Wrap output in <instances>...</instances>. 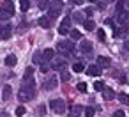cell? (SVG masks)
Listing matches in <instances>:
<instances>
[{
  "label": "cell",
  "instance_id": "5",
  "mask_svg": "<svg viewBox=\"0 0 129 117\" xmlns=\"http://www.w3.org/2000/svg\"><path fill=\"white\" fill-rule=\"evenodd\" d=\"M0 11L6 13L9 18L14 14V4H13V0H6V2H2V6H0Z\"/></svg>",
  "mask_w": 129,
  "mask_h": 117
},
{
  "label": "cell",
  "instance_id": "44",
  "mask_svg": "<svg viewBox=\"0 0 129 117\" xmlns=\"http://www.w3.org/2000/svg\"><path fill=\"white\" fill-rule=\"evenodd\" d=\"M108 2H117V0H108Z\"/></svg>",
  "mask_w": 129,
  "mask_h": 117
},
{
  "label": "cell",
  "instance_id": "15",
  "mask_svg": "<svg viewBox=\"0 0 129 117\" xmlns=\"http://www.w3.org/2000/svg\"><path fill=\"white\" fill-rule=\"evenodd\" d=\"M103 92H104V99H106V101H111V99L115 98V92H113V89H110V87H104Z\"/></svg>",
  "mask_w": 129,
  "mask_h": 117
},
{
  "label": "cell",
  "instance_id": "29",
  "mask_svg": "<svg viewBox=\"0 0 129 117\" xmlns=\"http://www.w3.org/2000/svg\"><path fill=\"white\" fill-rule=\"evenodd\" d=\"M97 37H99L103 43L106 41V34H104V30H103V29H99V30H97Z\"/></svg>",
  "mask_w": 129,
  "mask_h": 117
},
{
  "label": "cell",
  "instance_id": "43",
  "mask_svg": "<svg viewBox=\"0 0 129 117\" xmlns=\"http://www.w3.org/2000/svg\"><path fill=\"white\" fill-rule=\"evenodd\" d=\"M0 117H9V115H7L6 112H2V113H0Z\"/></svg>",
  "mask_w": 129,
  "mask_h": 117
},
{
  "label": "cell",
  "instance_id": "28",
  "mask_svg": "<svg viewBox=\"0 0 129 117\" xmlns=\"http://www.w3.org/2000/svg\"><path fill=\"white\" fill-rule=\"evenodd\" d=\"M58 34H60V36H67V34H69V29L60 25V27H58Z\"/></svg>",
  "mask_w": 129,
  "mask_h": 117
},
{
  "label": "cell",
  "instance_id": "31",
  "mask_svg": "<svg viewBox=\"0 0 129 117\" xmlns=\"http://www.w3.org/2000/svg\"><path fill=\"white\" fill-rule=\"evenodd\" d=\"M69 25H71V18H69V16H66V18L62 20V27H67V29H69Z\"/></svg>",
  "mask_w": 129,
  "mask_h": 117
},
{
  "label": "cell",
  "instance_id": "33",
  "mask_svg": "<svg viewBox=\"0 0 129 117\" xmlns=\"http://www.w3.org/2000/svg\"><path fill=\"white\" fill-rule=\"evenodd\" d=\"M16 115H18V117L25 115V106H18V108H16Z\"/></svg>",
  "mask_w": 129,
  "mask_h": 117
},
{
  "label": "cell",
  "instance_id": "7",
  "mask_svg": "<svg viewBox=\"0 0 129 117\" xmlns=\"http://www.w3.org/2000/svg\"><path fill=\"white\" fill-rule=\"evenodd\" d=\"M87 75H90V76H99V75H101V67H99L97 64H92V66L87 67Z\"/></svg>",
  "mask_w": 129,
  "mask_h": 117
},
{
  "label": "cell",
  "instance_id": "26",
  "mask_svg": "<svg viewBox=\"0 0 129 117\" xmlns=\"http://www.w3.org/2000/svg\"><path fill=\"white\" fill-rule=\"evenodd\" d=\"M76 89H78V90H80V92H87V90H88V85H87V83H85V82H80V83H78V87H76Z\"/></svg>",
  "mask_w": 129,
  "mask_h": 117
},
{
  "label": "cell",
  "instance_id": "9",
  "mask_svg": "<svg viewBox=\"0 0 129 117\" xmlns=\"http://www.w3.org/2000/svg\"><path fill=\"white\" fill-rule=\"evenodd\" d=\"M80 50H81L85 55H88V53L92 52V43H90V41H81V44H80Z\"/></svg>",
  "mask_w": 129,
  "mask_h": 117
},
{
  "label": "cell",
  "instance_id": "36",
  "mask_svg": "<svg viewBox=\"0 0 129 117\" xmlns=\"http://www.w3.org/2000/svg\"><path fill=\"white\" fill-rule=\"evenodd\" d=\"M104 25H108V27H115V25H113V20H111V18L104 20Z\"/></svg>",
  "mask_w": 129,
  "mask_h": 117
},
{
  "label": "cell",
  "instance_id": "2",
  "mask_svg": "<svg viewBox=\"0 0 129 117\" xmlns=\"http://www.w3.org/2000/svg\"><path fill=\"white\" fill-rule=\"evenodd\" d=\"M48 9H50V18H57L64 9V2L62 0H53V2H50Z\"/></svg>",
  "mask_w": 129,
  "mask_h": 117
},
{
  "label": "cell",
  "instance_id": "14",
  "mask_svg": "<svg viewBox=\"0 0 129 117\" xmlns=\"http://www.w3.org/2000/svg\"><path fill=\"white\" fill-rule=\"evenodd\" d=\"M57 83H58V82H57V78H50V80H48V82L43 85V89H46V90H51V89H55V87H57Z\"/></svg>",
  "mask_w": 129,
  "mask_h": 117
},
{
  "label": "cell",
  "instance_id": "16",
  "mask_svg": "<svg viewBox=\"0 0 129 117\" xmlns=\"http://www.w3.org/2000/svg\"><path fill=\"white\" fill-rule=\"evenodd\" d=\"M127 16H129V14L122 9V11H118V13H117V21H118V23H124V21L127 20Z\"/></svg>",
  "mask_w": 129,
  "mask_h": 117
},
{
  "label": "cell",
  "instance_id": "27",
  "mask_svg": "<svg viewBox=\"0 0 129 117\" xmlns=\"http://www.w3.org/2000/svg\"><path fill=\"white\" fill-rule=\"evenodd\" d=\"M83 113H85L87 117H94V113H95V110L88 106V108H85V110H83Z\"/></svg>",
  "mask_w": 129,
  "mask_h": 117
},
{
  "label": "cell",
  "instance_id": "3",
  "mask_svg": "<svg viewBox=\"0 0 129 117\" xmlns=\"http://www.w3.org/2000/svg\"><path fill=\"white\" fill-rule=\"evenodd\" d=\"M34 96H36V89H27V87H23V89L18 92V99H20L21 103H25V101H30Z\"/></svg>",
  "mask_w": 129,
  "mask_h": 117
},
{
  "label": "cell",
  "instance_id": "12",
  "mask_svg": "<svg viewBox=\"0 0 129 117\" xmlns=\"http://www.w3.org/2000/svg\"><path fill=\"white\" fill-rule=\"evenodd\" d=\"M110 64H111V60H110L108 57H103V55L97 57V66H99V67H108Z\"/></svg>",
  "mask_w": 129,
  "mask_h": 117
},
{
  "label": "cell",
  "instance_id": "32",
  "mask_svg": "<svg viewBox=\"0 0 129 117\" xmlns=\"http://www.w3.org/2000/svg\"><path fill=\"white\" fill-rule=\"evenodd\" d=\"M94 89H95V90H103V89H104V83H103V82H95V83H94Z\"/></svg>",
  "mask_w": 129,
  "mask_h": 117
},
{
  "label": "cell",
  "instance_id": "11",
  "mask_svg": "<svg viewBox=\"0 0 129 117\" xmlns=\"http://www.w3.org/2000/svg\"><path fill=\"white\" fill-rule=\"evenodd\" d=\"M53 57H55V52L51 48H46L44 52H41V59H44V60H51Z\"/></svg>",
  "mask_w": 129,
  "mask_h": 117
},
{
  "label": "cell",
  "instance_id": "21",
  "mask_svg": "<svg viewBox=\"0 0 129 117\" xmlns=\"http://www.w3.org/2000/svg\"><path fill=\"white\" fill-rule=\"evenodd\" d=\"M20 9L21 11H28L30 9V2L28 0H20Z\"/></svg>",
  "mask_w": 129,
  "mask_h": 117
},
{
  "label": "cell",
  "instance_id": "30",
  "mask_svg": "<svg viewBox=\"0 0 129 117\" xmlns=\"http://www.w3.org/2000/svg\"><path fill=\"white\" fill-rule=\"evenodd\" d=\"M69 34H71V37H74V39H80V37H81V32H80V30H71Z\"/></svg>",
  "mask_w": 129,
  "mask_h": 117
},
{
  "label": "cell",
  "instance_id": "34",
  "mask_svg": "<svg viewBox=\"0 0 129 117\" xmlns=\"http://www.w3.org/2000/svg\"><path fill=\"white\" fill-rule=\"evenodd\" d=\"M111 117H125V113H124V110H117Z\"/></svg>",
  "mask_w": 129,
  "mask_h": 117
},
{
  "label": "cell",
  "instance_id": "19",
  "mask_svg": "<svg viewBox=\"0 0 129 117\" xmlns=\"http://www.w3.org/2000/svg\"><path fill=\"white\" fill-rule=\"evenodd\" d=\"M6 66H9V67L16 66V57H14V55H7V57H6Z\"/></svg>",
  "mask_w": 129,
  "mask_h": 117
},
{
  "label": "cell",
  "instance_id": "39",
  "mask_svg": "<svg viewBox=\"0 0 129 117\" xmlns=\"http://www.w3.org/2000/svg\"><path fill=\"white\" fill-rule=\"evenodd\" d=\"M48 69H50V67H48V66H46V64L43 62V64H41V73H46Z\"/></svg>",
  "mask_w": 129,
  "mask_h": 117
},
{
  "label": "cell",
  "instance_id": "41",
  "mask_svg": "<svg viewBox=\"0 0 129 117\" xmlns=\"http://www.w3.org/2000/svg\"><path fill=\"white\" fill-rule=\"evenodd\" d=\"M73 2H74V4H76V6H81V4H83V2H85V0H73Z\"/></svg>",
  "mask_w": 129,
  "mask_h": 117
},
{
  "label": "cell",
  "instance_id": "17",
  "mask_svg": "<svg viewBox=\"0 0 129 117\" xmlns=\"http://www.w3.org/2000/svg\"><path fill=\"white\" fill-rule=\"evenodd\" d=\"M83 27H85V30H88V32L95 30V23H94L92 20H85V21H83Z\"/></svg>",
  "mask_w": 129,
  "mask_h": 117
},
{
  "label": "cell",
  "instance_id": "45",
  "mask_svg": "<svg viewBox=\"0 0 129 117\" xmlns=\"http://www.w3.org/2000/svg\"><path fill=\"white\" fill-rule=\"evenodd\" d=\"M90 2H97V0H90Z\"/></svg>",
  "mask_w": 129,
  "mask_h": 117
},
{
  "label": "cell",
  "instance_id": "6",
  "mask_svg": "<svg viewBox=\"0 0 129 117\" xmlns=\"http://www.w3.org/2000/svg\"><path fill=\"white\" fill-rule=\"evenodd\" d=\"M11 34H13V27L11 25H2L0 27V39H9L11 37Z\"/></svg>",
  "mask_w": 129,
  "mask_h": 117
},
{
  "label": "cell",
  "instance_id": "1",
  "mask_svg": "<svg viewBox=\"0 0 129 117\" xmlns=\"http://www.w3.org/2000/svg\"><path fill=\"white\" fill-rule=\"evenodd\" d=\"M57 50L58 53H74V43L71 39H62L57 44Z\"/></svg>",
  "mask_w": 129,
  "mask_h": 117
},
{
  "label": "cell",
  "instance_id": "38",
  "mask_svg": "<svg viewBox=\"0 0 129 117\" xmlns=\"http://www.w3.org/2000/svg\"><path fill=\"white\" fill-rule=\"evenodd\" d=\"M34 62H36V64L41 62V53H36V55H34Z\"/></svg>",
  "mask_w": 129,
  "mask_h": 117
},
{
  "label": "cell",
  "instance_id": "4",
  "mask_svg": "<svg viewBox=\"0 0 129 117\" xmlns=\"http://www.w3.org/2000/svg\"><path fill=\"white\" fill-rule=\"evenodd\" d=\"M50 108L55 112V113H64L66 112V101L64 99H51L50 101Z\"/></svg>",
  "mask_w": 129,
  "mask_h": 117
},
{
  "label": "cell",
  "instance_id": "24",
  "mask_svg": "<svg viewBox=\"0 0 129 117\" xmlns=\"http://www.w3.org/2000/svg\"><path fill=\"white\" fill-rule=\"evenodd\" d=\"M37 6H39V9H41V11H44V9L50 6V0H39Z\"/></svg>",
  "mask_w": 129,
  "mask_h": 117
},
{
  "label": "cell",
  "instance_id": "8",
  "mask_svg": "<svg viewBox=\"0 0 129 117\" xmlns=\"http://www.w3.org/2000/svg\"><path fill=\"white\" fill-rule=\"evenodd\" d=\"M81 113H83V106H80V105H74L69 110V117H80Z\"/></svg>",
  "mask_w": 129,
  "mask_h": 117
},
{
  "label": "cell",
  "instance_id": "22",
  "mask_svg": "<svg viewBox=\"0 0 129 117\" xmlns=\"http://www.w3.org/2000/svg\"><path fill=\"white\" fill-rule=\"evenodd\" d=\"M69 78H71V73H69L67 69H62V73H60V80H62V82H67Z\"/></svg>",
  "mask_w": 129,
  "mask_h": 117
},
{
  "label": "cell",
  "instance_id": "20",
  "mask_svg": "<svg viewBox=\"0 0 129 117\" xmlns=\"http://www.w3.org/2000/svg\"><path fill=\"white\" fill-rule=\"evenodd\" d=\"M118 101H120V103H124V105H129V94L120 92V94H118Z\"/></svg>",
  "mask_w": 129,
  "mask_h": 117
},
{
  "label": "cell",
  "instance_id": "42",
  "mask_svg": "<svg viewBox=\"0 0 129 117\" xmlns=\"http://www.w3.org/2000/svg\"><path fill=\"white\" fill-rule=\"evenodd\" d=\"M124 48H125V50L129 52V41H125V44H124Z\"/></svg>",
  "mask_w": 129,
  "mask_h": 117
},
{
  "label": "cell",
  "instance_id": "35",
  "mask_svg": "<svg viewBox=\"0 0 129 117\" xmlns=\"http://www.w3.org/2000/svg\"><path fill=\"white\" fill-rule=\"evenodd\" d=\"M122 9H124V2L120 0V2H117V13H118V11H122Z\"/></svg>",
  "mask_w": 129,
  "mask_h": 117
},
{
  "label": "cell",
  "instance_id": "13",
  "mask_svg": "<svg viewBox=\"0 0 129 117\" xmlns=\"http://www.w3.org/2000/svg\"><path fill=\"white\" fill-rule=\"evenodd\" d=\"M39 25H41L43 29H50V27H51V18H50V16H43V18H39Z\"/></svg>",
  "mask_w": 129,
  "mask_h": 117
},
{
  "label": "cell",
  "instance_id": "10",
  "mask_svg": "<svg viewBox=\"0 0 129 117\" xmlns=\"http://www.w3.org/2000/svg\"><path fill=\"white\" fill-rule=\"evenodd\" d=\"M11 94H13L11 85H4V89H2V99H4V101H9V99H11Z\"/></svg>",
  "mask_w": 129,
  "mask_h": 117
},
{
  "label": "cell",
  "instance_id": "23",
  "mask_svg": "<svg viewBox=\"0 0 129 117\" xmlns=\"http://www.w3.org/2000/svg\"><path fill=\"white\" fill-rule=\"evenodd\" d=\"M32 75H34V67H27V69H25V75H23V80L32 78Z\"/></svg>",
  "mask_w": 129,
  "mask_h": 117
},
{
  "label": "cell",
  "instance_id": "25",
  "mask_svg": "<svg viewBox=\"0 0 129 117\" xmlns=\"http://www.w3.org/2000/svg\"><path fill=\"white\" fill-rule=\"evenodd\" d=\"M83 67H85V66H83L81 62H76V64L73 66V71H74V73H81V71H83Z\"/></svg>",
  "mask_w": 129,
  "mask_h": 117
},
{
  "label": "cell",
  "instance_id": "18",
  "mask_svg": "<svg viewBox=\"0 0 129 117\" xmlns=\"http://www.w3.org/2000/svg\"><path fill=\"white\" fill-rule=\"evenodd\" d=\"M53 69H57V71H58V69H60V71L66 69V62H64V59H57L55 64H53Z\"/></svg>",
  "mask_w": 129,
  "mask_h": 117
},
{
  "label": "cell",
  "instance_id": "37",
  "mask_svg": "<svg viewBox=\"0 0 129 117\" xmlns=\"http://www.w3.org/2000/svg\"><path fill=\"white\" fill-rule=\"evenodd\" d=\"M85 14H87V16H92V14H94V9H92V7H87Z\"/></svg>",
  "mask_w": 129,
  "mask_h": 117
},
{
  "label": "cell",
  "instance_id": "40",
  "mask_svg": "<svg viewBox=\"0 0 129 117\" xmlns=\"http://www.w3.org/2000/svg\"><path fill=\"white\" fill-rule=\"evenodd\" d=\"M74 20H76V21H81L83 18H81V14H74Z\"/></svg>",
  "mask_w": 129,
  "mask_h": 117
}]
</instances>
